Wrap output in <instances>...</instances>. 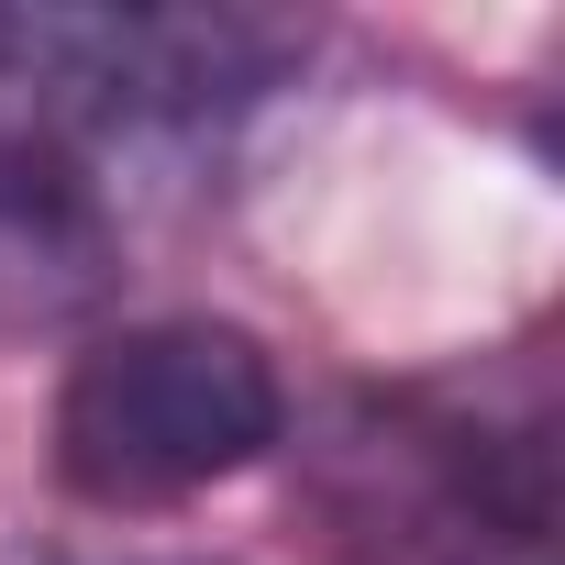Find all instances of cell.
<instances>
[{
    "label": "cell",
    "instance_id": "cell-4",
    "mask_svg": "<svg viewBox=\"0 0 565 565\" xmlns=\"http://www.w3.org/2000/svg\"><path fill=\"white\" fill-rule=\"evenodd\" d=\"M0 565H200V554H0Z\"/></svg>",
    "mask_w": 565,
    "mask_h": 565
},
{
    "label": "cell",
    "instance_id": "cell-1",
    "mask_svg": "<svg viewBox=\"0 0 565 565\" xmlns=\"http://www.w3.org/2000/svg\"><path fill=\"white\" fill-rule=\"evenodd\" d=\"M289 78L244 12H0V333H67L122 289L134 200Z\"/></svg>",
    "mask_w": 565,
    "mask_h": 565
},
{
    "label": "cell",
    "instance_id": "cell-2",
    "mask_svg": "<svg viewBox=\"0 0 565 565\" xmlns=\"http://www.w3.org/2000/svg\"><path fill=\"white\" fill-rule=\"evenodd\" d=\"M289 444V388L277 355L244 322L167 311V322H111L78 344L56 388V477L89 510H167L200 499Z\"/></svg>",
    "mask_w": 565,
    "mask_h": 565
},
{
    "label": "cell",
    "instance_id": "cell-3",
    "mask_svg": "<svg viewBox=\"0 0 565 565\" xmlns=\"http://www.w3.org/2000/svg\"><path fill=\"white\" fill-rule=\"evenodd\" d=\"M333 521L366 565H543L554 477L543 411H455V399H377L333 444Z\"/></svg>",
    "mask_w": 565,
    "mask_h": 565
}]
</instances>
